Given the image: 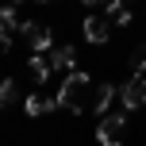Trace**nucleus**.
Here are the masks:
<instances>
[{
    "instance_id": "f8f14e48",
    "label": "nucleus",
    "mask_w": 146,
    "mask_h": 146,
    "mask_svg": "<svg viewBox=\"0 0 146 146\" xmlns=\"http://www.w3.org/2000/svg\"><path fill=\"white\" fill-rule=\"evenodd\" d=\"M15 100H19V88H15V81H4V85H0V104H4V108H12Z\"/></svg>"
},
{
    "instance_id": "9d476101",
    "label": "nucleus",
    "mask_w": 146,
    "mask_h": 146,
    "mask_svg": "<svg viewBox=\"0 0 146 146\" xmlns=\"http://www.w3.org/2000/svg\"><path fill=\"white\" fill-rule=\"evenodd\" d=\"M50 62H54V69H69V73H73V62H77V50H73V46H58V50L50 54Z\"/></svg>"
},
{
    "instance_id": "4468645a",
    "label": "nucleus",
    "mask_w": 146,
    "mask_h": 146,
    "mask_svg": "<svg viewBox=\"0 0 146 146\" xmlns=\"http://www.w3.org/2000/svg\"><path fill=\"white\" fill-rule=\"evenodd\" d=\"M85 4H104V0H85Z\"/></svg>"
},
{
    "instance_id": "0eeeda50",
    "label": "nucleus",
    "mask_w": 146,
    "mask_h": 146,
    "mask_svg": "<svg viewBox=\"0 0 146 146\" xmlns=\"http://www.w3.org/2000/svg\"><path fill=\"white\" fill-rule=\"evenodd\" d=\"M27 115H46L50 108H58V96H46V92H35V96H27Z\"/></svg>"
},
{
    "instance_id": "7ed1b4c3",
    "label": "nucleus",
    "mask_w": 146,
    "mask_h": 146,
    "mask_svg": "<svg viewBox=\"0 0 146 146\" xmlns=\"http://www.w3.org/2000/svg\"><path fill=\"white\" fill-rule=\"evenodd\" d=\"M119 100H123V108H127V111L146 108V77H142V73H135L127 85H119Z\"/></svg>"
},
{
    "instance_id": "ddd939ff",
    "label": "nucleus",
    "mask_w": 146,
    "mask_h": 146,
    "mask_svg": "<svg viewBox=\"0 0 146 146\" xmlns=\"http://www.w3.org/2000/svg\"><path fill=\"white\" fill-rule=\"evenodd\" d=\"M131 69L146 77V42H139V46H135V54H131Z\"/></svg>"
},
{
    "instance_id": "6e6552de",
    "label": "nucleus",
    "mask_w": 146,
    "mask_h": 146,
    "mask_svg": "<svg viewBox=\"0 0 146 146\" xmlns=\"http://www.w3.org/2000/svg\"><path fill=\"white\" fill-rule=\"evenodd\" d=\"M27 69H31V77H35L38 85H46V77H50V69H54V62H50V54H35V58L27 62Z\"/></svg>"
},
{
    "instance_id": "1a4fd4ad",
    "label": "nucleus",
    "mask_w": 146,
    "mask_h": 146,
    "mask_svg": "<svg viewBox=\"0 0 146 146\" xmlns=\"http://www.w3.org/2000/svg\"><path fill=\"white\" fill-rule=\"evenodd\" d=\"M111 96H115V85H96V92H92V111L96 115H108Z\"/></svg>"
},
{
    "instance_id": "f257e3e1",
    "label": "nucleus",
    "mask_w": 146,
    "mask_h": 146,
    "mask_svg": "<svg viewBox=\"0 0 146 146\" xmlns=\"http://www.w3.org/2000/svg\"><path fill=\"white\" fill-rule=\"evenodd\" d=\"M88 88H92L88 73L73 69L69 77H66V85L58 88V108H66V111H85V108H92V100H88Z\"/></svg>"
},
{
    "instance_id": "20e7f679",
    "label": "nucleus",
    "mask_w": 146,
    "mask_h": 146,
    "mask_svg": "<svg viewBox=\"0 0 146 146\" xmlns=\"http://www.w3.org/2000/svg\"><path fill=\"white\" fill-rule=\"evenodd\" d=\"M19 27H23V23H19V15H15V8L4 4V8H0V46H4V50L12 46V38H15Z\"/></svg>"
},
{
    "instance_id": "423d86ee",
    "label": "nucleus",
    "mask_w": 146,
    "mask_h": 146,
    "mask_svg": "<svg viewBox=\"0 0 146 146\" xmlns=\"http://www.w3.org/2000/svg\"><path fill=\"white\" fill-rule=\"evenodd\" d=\"M85 38H88V42H96V46H104V42L111 38V19L88 15V19H85Z\"/></svg>"
},
{
    "instance_id": "9b49d317",
    "label": "nucleus",
    "mask_w": 146,
    "mask_h": 146,
    "mask_svg": "<svg viewBox=\"0 0 146 146\" xmlns=\"http://www.w3.org/2000/svg\"><path fill=\"white\" fill-rule=\"evenodd\" d=\"M108 19L115 23V27H127V23H131V8L119 4V0H108Z\"/></svg>"
},
{
    "instance_id": "2eb2a0df",
    "label": "nucleus",
    "mask_w": 146,
    "mask_h": 146,
    "mask_svg": "<svg viewBox=\"0 0 146 146\" xmlns=\"http://www.w3.org/2000/svg\"><path fill=\"white\" fill-rule=\"evenodd\" d=\"M8 4H12V8H15V4H19V0H8Z\"/></svg>"
},
{
    "instance_id": "f3484780",
    "label": "nucleus",
    "mask_w": 146,
    "mask_h": 146,
    "mask_svg": "<svg viewBox=\"0 0 146 146\" xmlns=\"http://www.w3.org/2000/svg\"><path fill=\"white\" fill-rule=\"evenodd\" d=\"M119 4H127V0H119Z\"/></svg>"
},
{
    "instance_id": "39448f33",
    "label": "nucleus",
    "mask_w": 146,
    "mask_h": 146,
    "mask_svg": "<svg viewBox=\"0 0 146 146\" xmlns=\"http://www.w3.org/2000/svg\"><path fill=\"white\" fill-rule=\"evenodd\" d=\"M23 38H27L38 54H46V50H50V42H54V35H50L46 23H23Z\"/></svg>"
},
{
    "instance_id": "dca6fc26",
    "label": "nucleus",
    "mask_w": 146,
    "mask_h": 146,
    "mask_svg": "<svg viewBox=\"0 0 146 146\" xmlns=\"http://www.w3.org/2000/svg\"><path fill=\"white\" fill-rule=\"evenodd\" d=\"M38 4H50V0H38Z\"/></svg>"
},
{
    "instance_id": "f03ea898",
    "label": "nucleus",
    "mask_w": 146,
    "mask_h": 146,
    "mask_svg": "<svg viewBox=\"0 0 146 146\" xmlns=\"http://www.w3.org/2000/svg\"><path fill=\"white\" fill-rule=\"evenodd\" d=\"M127 131V115H104L100 127H96V142L100 146H119Z\"/></svg>"
}]
</instances>
